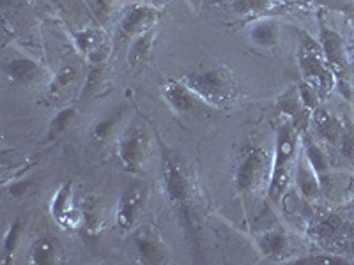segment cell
I'll return each instance as SVG.
<instances>
[{"label": "cell", "instance_id": "cell-19", "mask_svg": "<svg viewBox=\"0 0 354 265\" xmlns=\"http://www.w3.org/2000/svg\"><path fill=\"white\" fill-rule=\"evenodd\" d=\"M294 182H296V188H298L299 195H301L305 200L314 202L324 195L322 191V186L319 182L317 175L312 170V166L308 165V161L305 159V156H299L296 161V168H294Z\"/></svg>", "mask_w": 354, "mask_h": 265}, {"label": "cell", "instance_id": "cell-22", "mask_svg": "<svg viewBox=\"0 0 354 265\" xmlns=\"http://www.w3.org/2000/svg\"><path fill=\"white\" fill-rule=\"evenodd\" d=\"M59 244L52 235H41L28 248V262L34 265H53L59 262Z\"/></svg>", "mask_w": 354, "mask_h": 265}, {"label": "cell", "instance_id": "cell-28", "mask_svg": "<svg viewBox=\"0 0 354 265\" xmlns=\"http://www.w3.org/2000/svg\"><path fill=\"white\" fill-rule=\"evenodd\" d=\"M21 233H24V221L20 217L12 219L9 223L8 230L4 233V241H2V265H11L15 260V255H17V249L20 246Z\"/></svg>", "mask_w": 354, "mask_h": 265}, {"label": "cell", "instance_id": "cell-16", "mask_svg": "<svg viewBox=\"0 0 354 265\" xmlns=\"http://www.w3.org/2000/svg\"><path fill=\"white\" fill-rule=\"evenodd\" d=\"M110 57V43H105L97 46L94 52L88 53L85 59H87V77H85L84 87H82V97L93 96L94 90L100 87L101 80H103V75H105L106 64H109Z\"/></svg>", "mask_w": 354, "mask_h": 265}, {"label": "cell", "instance_id": "cell-17", "mask_svg": "<svg viewBox=\"0 0 354 265\" xmlns=\"http://www.w3.org/2000/svg\"><path fill=\"white\" fill-rule=\"evenodd\" d=\"M246 34L252 44L259 48H273L277 46L278 37H280V27L278 21L273 17L266 14V17L254 18L246 27Z\"/></svg>", "mask_w": 354, "mask_h": 265}, {"label": "cell", "instance_id": "cell-20", "mask_svg": "<svg viewBox=\"0 0 354 265\" xmlns=\"http://www.w3.org/2000/svg\"><path fill=\"white\" fill-rule=\"evenodd\" d=\"M314 126L315 132L321 140L328 141V145L331 147H338V141H340V135H342L344 122L335 117L330 110L319 106L314 113H312V124Z\"/></svg>", "mask_w": 354, "mask_h": 265}, {"label": "cell", "instance_id": "cell-34", "mask_svg": "<svg viewBox=\"0 0 354 265\" xmlns=\"http://www.w3.org/2000/svg\"><path fill=\"white\" fill-rule=\"evenodd\" d=\"M32 188V181L28 179H18V181H12L11 184H8V193L11 195L12 198H21L25 197L28 189Z\"/></svg>", "mask_w": 354, "mask_h": 265}, {"label": "cell", "instance_id": "cell-27", "mask_svg": "<svg viewBox=\"0 0 354 265\" xmlns=\"http://www.w3.org/2000/svg\"><path fill=\"white\" fill-rule=\"evenodd\" d=\"M73 207H75L73 205V181H66L53 193L52 202H50V214L61 225L62 219L73 210Z\"/></svg>", "mask_w": 354, "mask_h": 265}, {"label": "cell", "instance_id": "cell-29", "mask_svg": "<svg viewBox=\"0 0 354 265\" xmlns=\"http://www.w3.org/2000/svg\"><path fill=\"white\" fill-rule=\"evenodd\" d=\"M122 117H124V108H115L112 110L109 115L100 119V121L93 126V131H91L93 140L96 141V144H105V141H109L110 138H112L113 131H115V129L119 128V124H121Z\"/></svg>", "mask_w": 354, "mask_h": 265}, {"label": "cell", "instance_id": "cell-18", "mask_svg": "<svg viewBox=\"0 0 354 265\" xmlns=\"http://www.w3.org/2000/svg\"><path fill=\"white\" fill-rule=\"evenodd\" d=\"M310 237H314L321 244H330L337 241L338 237H344L346 233V225H344L342 217L337 214H321L310 221L308 226Z\"/></svg>", "mask_w": 354, "mask_h": 265}, {"label": "cell", "instance_id": "cell-11", "mask_svg": "<svg viewBox=\"0 0 354 265\" xmlns=\"http://www.w3.org/2000/svg\"><path fill=\"white\" fill-rule=\"evenodd\" d=\"M160 18L161 11L153 4L138 2V4L128 6L126 11L122 12L121 21H119V32H117V37H119V41H131L133 37H137L138 34L156 27Z\"/></svg>", "mask_w": 354, "mask_h": 265}, {"label": "cell", "instance_id": "cell-6", "mask_svg": "<svg viewBox=\"0 0 354 265\" xmlns=\"http://www.w3.org/2000/svg\"><path fill=\"white\" fill-rule=\"evenodd\" d=\"M151 138L140 121H133L129 128L117 140L115 156L122 168L133 175H140L149 157Z\"/></svg>", "mask_w": 354, "mask_h": 265}, {"label": "cell", "instance_id": "cell-26", "mask_svg": "<svg viewBox=\"0 0 354 265\" xmlns=\"http://www.w3.org/2000/svg\"><path fill=\"white\" fill-rule=\"evenodd\" d=\"M71 39H73V46L77 48V52L80 55L87 57L88 53L94 52L97 46L105 43L106 37L103 30L94 27H87V28H80V30H71Z\"/></svg>", "mask_w": 354, "mask_h": 265}, {"label": "cell", "instance_id": "cell-1", "mask_svg": "<svg viewBox=\"0 0 354 265\" xmlns=\"http://www.w3.org/2000/svg\"><path fill=\"white\" fill-rule=\"evenodd\" d=\"M156 141L160 147L161 182H163L167 200L176 210L186 232L195 239V233L198 232V189L195 186L194 177L189 173L181 154L161 140L158 132Z\"/></svg>", "mask_w": 354, "mask_h": 265}, {"label": "cell", "instance_id": "cell-30", "mask_svg": "<svg viewBox=\"0 0 354 265\" xmlns=\"http://www.w3.org/2000/svg\"><path fill=\"white\" fill-rule=\"evenodd\" d=\"M353 260L335 253H319V255H299L292 258L289 265H351Z\"/></svg>", "mask_w": 354, "mask_h": 265}, {"label": "cell", "instance_id": "cell-25", "mask_svg": "<svg viewBox=\"0 0 354 265\" xmlns=\"http://www.w3.org/2000/svg\"><path fill=\"white\" fill-rule=\"evenodd\" d=\"M75 119H77V108H75V106H64V108L59 110V112L52 117V121H50L48 128H46V132L43 135L41 145L55 144V141L68 131L69 126L75 122Z\"/></svg>", "mask_w": 354, "mask_h": 265}, {"label": "cell", "instance_id": "cell-23", "mask_svg": "<svg viewBox=\"0 0 354 265\" xmlns=\"http://www.w3.org/2000/svg\"><path fill=\"white\" fill-rule=\"evenodd\" d=\"M80 209L84 214V226L80 232H84L87 237H97L105 228V214L101 210L100 202L94 197H88L82 200Z\"/></svg>", "mask_w": 354, "mask_h": 265}, {"label": "cell", "instance_id": "cell-12", "mask_svg": "<svg viewBox=\"0 0 354 265\" xmlns=\"http://www.w3.org/2000/svg\"><path fill=\"white\" fill-rule=\"evenodd\" d=\"M4 75L12 85L36 87L46 80V71L39 62L27 55H12L4 61Z\"/></svg>", "mask_w": 354, "mask_h": 265}, {"label": "cell", "instance_id": "cell-5", "mask_svg": "<svg viewBox=\"0 0 354 265\" xmlns=\"http://www.w3.org/2000/svg\"><path fill=\"white\" fill-rule=\"evenodd\" d=\"M271 177L270 156L259 144H248L239 154L238 165L234 170V184L238 193L252 195L268 189Z\"/></svg>", "mask_w": 354, "mask_h": 265}, {"label": "cell", "instance_id": "cell-35", "mask_svg": "<svg viewBox=\"0 0 354 265\" xmlns=\"http://www.w3.org/2000/svg\"><path fill=\"white\" fill-rule=\"evenodd\" d=\"M119 0H96V9H97V17H106L110 11H112L113 6L117 4Z\"/></svg>", "mask_w": 354, "mask_h": 265}, {"label": "cell", "instance_id": "cell-37", "mask_svg": "<svg viewBox=\"0 0 354 265\" xmlns=\"http://www.w3.org/2000/svg\"><path fill=\"white\" fill-rule=\"evenodd\" d=\"M286 2H290V0H286Z\"/></svg>", "mask_w": 354, "mask_h": 265}, {"label": "cell", "instance_id": "cell-7", "mask_svg": "<svg viewBox=\"0 0 354 265\" xmlns=\"http://www.w3.org/2000/svg\"><path fill=\"white\" fill-rule=\"evenodd\" d=\"M319 44H321L322 53L326 57L328 66L331 68L335 75L337 85L344 92V96L351 97L349 92V53H347L346 43H344L342 36L335 32L333 28L328 27L324 21L321 20V27H319Z\"/></svg>", "mask_w": 354, "mask_h": 265}, {"label": "cell", "instance_id": "cell-31", "mask_svg": "<svg viewBox=\"0 0 354 265\" xmlns=\"http://www.w3.org/2000/svg\"><path fill=\"white\" fill-rule=\"evenodd\" d=\"M342 122V135H340V141H338L337 149L346 163L354 165V124L351 119H344Z\"/></svg>", "mask_w": 354, "mask_h": 265}, {"label": "cell", "instance_id": "cell-33", "mask_svg": "<svg viewBox=\"0 0 354 265\" xmlns=\"http://www.w3.org/2000/svg\"><path fill=\"white\" fill-rule=\"evenodd\" d=\"M298 90H299V97H301L305 108L308 110L310 113H314L315 110L321 106V97H319V94L315 92V88L310 87L306 81L301 80L298 85Z\"/></svg>", "mask_w": 354, "mask_h": 265}, {"label": "cell", "instance_id": "cell-15", "mask_svg": "<svg viewBox=\"0 0 354 265\" xmlns=\"http://www.w3.org/2000/svg\"><path fill=\"white\" fill-rule=\"evenodd\" d=\"M301 145H303V156L308 161V165L317 175L319 182L322 186V191L328 193L331 189V168H330V159H328L326 150L322 149L321 145L312 138L310 132L301 135Z\"/></svg>", "mask_w": 354, "mask_h": 265}, {"label": "cell", "instance_id": "cell-10", "mask_svg": "<svg viewBox=\"0 0 354 265\" xmlns=\"http://www.w3.org/2000/svg\"><path fill=\"white\" fill-rule=\"evenodd\" d=\"M161 96L169 108L177 115L207 113L211 110V106L183 80H167L161 87Z\"/></svg>", "mask_w": 354, "mask_h": 265}, {"label": "cell", "instance_id": "cell-14", "mask_svg": "<svg viewBox=\"0 0 354 265\" xmlns=\"http://www.w3.org/2000/svg\"><path fill=\"white\" fill-rule=\"evenodd\" d=\"M145 198H147L145 188H129L121 195L115 210V223L121 232H131L135 228L138 213L144 207Z\"/></svg>", "mask_w": 354, "mask_h": 265}, {"label": "cell", "instance_id": "cell-3", "mask_svg": "<svg viewBox=\"0 0 354 265\" xmlns=\"http://www.w3.org/2000/svg\"><path fill=\"white\" fill-rule=\"evenodd\" d=\"M181 80L194 88L211 108H227L239 97L238 81L227 68L186 72Z\"/></svg>", "mask_w": 354, "mask_h": 265}, {"label": "cell", "instance_id": "cell-24", "mask_svg": "<svg viewBox=\"0 0 354 265\" xmlns=\"http://www.w3.org/2000/svg\"><path fill=\"white\" fill-rule=\"evenodd\" d=\"M156 34V27H153L149 30H145V32L138 34L137 37H133L128 50V64L131 68H138L144 62H147V59L151 57V52H153Z\"/></svg>", "mask_w": 354, "mask_h": 265}, {"label": "cell", "instance_id": "cell-9", "mask_svg": "<svg viewBox=\"0 0 354 265\" xmlns=\"http://www.w3.org/2000/svg\"><path fill=\"white\" fill-rule=\"evenodd\" d=\"M255 244L264 257V262L289 264L292 258H296V246H294L292 237L282 226H273V228L257 233Z\"/></svg>", "mask_w": 354, "mask_h": 265}, {"label": "cell", "instance_id": "cell-21", "mask_svg": "<svg viewBox=\"0 0 354 265\" xmlns=\"http://www.w3.org/2000/svg\"><path fill=\"white\" fill-rule=\"evenodd\" d=\"M214 6L234 12L238 17H266L271 9L280 6V0H211Z\"/></svg>", "mask_w": 354, "mask_h": 265}, {"label": "cell", "instance_id": "cell-32", "mask_svg": "<svg viewBox=\"0 0 354 265\" xmlns=\"http://www.w3.org/2000/svg\"><path fill=\"white\" fill-rule=\"evenodd\" d=\"M78 71L75 66H62L59 71H57L55 77L50 80L48 84V96H57L59 92H62L69 84L75 81Z\"/></svg>", "mask_w": 354, "mask_h": 265}, {"label": "cell", "instance_id": "cell-4", "mask_svg": "<svg viewBox=\"0 0 354 265\" xmlns=\"http://www.w3.org/2000/svg\"><path fill=\"white\" fill-rule=\"evenodd\" d=\"M296 57H298L303 81H306L310 87H314L321 99H326L337 85V80H335L331 68L328 66L319 41H314L312 36L303 32Z\"/></svg>", "mask_w": 354, "mask_h": 265}, {"label": "cell", "instance_id": "cell-36", "mask_svg": "<svg viewBox=\"0 0 354 265\" xmlns=\"http://www.w3.org/2000/svg\"><path fill=\"white\" fill-rule=\"evenodd\" d=\"M142 2H145V4L156 6V4H160V2H165V0H142Z\"/></svg>", "mask_w": 354, "mask_h": 265}, {"label": "cell", "instance_id": "cell-8", "mask_svg": "<svg viewBox=\"0 0 354 265\" xmlns=\"http://www.w3.org/2000/svg\"><path fill=\"white\" fill-rule=\"evenodd\" d=\"M131 241L140 264L161 265L169 262V246L154 225H142L133 230Z\"/></svg>", "mask_w": 354, "mask_h": 265}, {"label": "cell", "instance_id": "cell-2", "mask_svg": "<svg viewBox=\"0 0 354 265\" xmlns=\"http://www.w3.org/2000/svg\"><path fill=\"white\" fill-rule=\"evenodd\" d=\"M301 141V135L296 131L289 119H283L277 126L274 132V153L271 163V177L268 184V198L273 204H280L289 189L290 181L294 177V168L298 161V145Z\"/></svg>", "mask_w": 354, "mask_h": 265}, {"label": "cell", "instance_id": "cell-13", "mask_svg": "<svg viewBox=\"0 0 354 265\" xmlns=\"http://www.w3.org/2000/svg\"><path fill=\"white\" fill-rule=\"evenodd\" d=\"M274 110L278 113L286 115V119H289L294 124L296 131L299 135H305L308 132L310 124H312V113L305 108L301 97H299L298 85H292L290 88H287L286 92H282L274 101Z\"/></svg>", "mask_w": 354, "mask_h": 265}]
</instances>
